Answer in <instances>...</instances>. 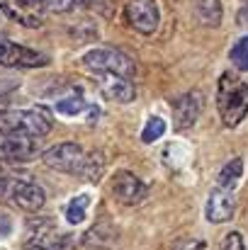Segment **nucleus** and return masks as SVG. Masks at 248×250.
<instances>
[{
    "mask_svg": "<svg viewBox=\"0 0 248 250\" xmlns=\"http://www.w3.org/2000/svg\"><path fill=\"white\" fill-rule=\"evenodd\" d=\"M217 107L224 126H239L248 117V85L231 73H224L217 87Z\"/></svg>",
    "mask_w": 248,
    "mask_h": 250,
    "instance_id": "f257e3e1",
    "label": "nucleus"
},
{
    "mask_svg": "<svg viewBox=\"0 0 248 250\" xmlns=\"http://www.w3.org/2000/svg\"><path fill=\"white\" fill-rule=\"evenodd\" d=\"M83 66L97 76H119L127 81L136 76V63L119 49H92L83 56Z\"/></svg>",
    "mask_w": 248,
    "mask_h": 250,
    "instance_id": "f03ea898",
    "label": "nucleus"
},
{
    "mask_svg": "<svg viewBox=\"0 0 248 250\" xmlns=\"http://www.w3.org/2000/svg\"><path fill=\"white\" fill-rule=\"evenodd\" d=\"M5 126L7 129H15V131H22L32 139H42L51 131V114L49 109L44 107H32V109H12V112H5L2 117Z\"/></svg>",
    "mask_w": 248,
    "mask_h": 250,
    "instance_id": "7ed1b4c3",
    "label": "nucleus"
},
{
    "mask_svg": "<svg viewBox=\"0 0 248 250\" xmlns=\"http://www.w3.org/2000/svg\"><path fill=\"white\" fill-rule=\"evenodd\" d=\"M27 248L37 250H73L76 248V238L71 233H64L54 226V221L49 219H39V221H29V231H27Z\"/></svg>",
    "mask_w": 248,
    "mask_h": 250,
    "instance_id": "20e7f679",
    "label": "nucleus"
},
{
    "mask_svg": "<svg viewBox=\"0 0 248 250\" xmlns=\"http://www.w3.org/2000/svg\"><path fill=\"white\" fill-rule=\"evenodd\" d=\"M42 161L44 166L51 167V170H59V172H68V175H78L81 177L83 166L88 161V153L81 144L76 141H64V144H56L51 148H46L42 153Z\"/></svg>",
    "mask_w": 248,
    "mask_h": 250,
    "instance_id": "39448f33",
    "label": "nucleus"
},
{
    "mask_svg": "<svg viewBox=\"0 0 248 250\" xmlns=\"http://www.w3.org/2000/svg\"><path fill=\"white\" fill-rule=\"evenodd\" d=\"M0 194L12 199L22 211H29V214L39 211L46 204V192L37 182H29V180H2Z\"/></svg>",
    "mask_w": 248,
    "mask_h": 250,
    "instance_id": "423d86ee",
    "label": "nucleus"
},
{
    "mask_svg": "<svg viewBox=\"0 0 248 250\" xmlns=\"http://www.w3.org/2000/svg\"><path fill=\"white\" fill-rule=\"evenodd\" d=\"M37 156V139L7 129H0V163H27Z\"/></svg>",
    "mask_w": 248,
    "mask_h": 250,
    "instance_id": "0eeeda50",
    "label": "nucleus"
},
{
    "mask_svg": "<svg viewBox=\"0 0 248 250\" xmlns=\"http://www.w3.org/2000/svg\"><path fill=\"white\" fill-rule=\"evenodd\" d=\"M49 56L34 51L29 46L15 44L10 39H0V66L2 68H44Z\"/></svg>",
    "mask_w": 248,
    "mask_h": 250,
    "instance_id": "6e6552de",
    "label": "nucleus"
},
{
    "mask_svg": "<svg viewBox=\"0 0 248 250\" xmlns=\"http://www.w3.org/2000/svg\"><path fill=\"white\" fill-rule=\"evenodd\" d=\"M124 17L129 22L132 29H136L139 34H154L161 24V10L156 5V0H129L124 5Z\"/></svg>",
    "mask_w": 248,
    "mask_h": 250,
    "instance_id": "1a4fd4ad",
    "label": "nucleus"
},
{
    "mask_svg": "<svg viewBox=\"0 0 248 250\" xmlns=\"http://www.w3.org/2000/svg\"><path fill=\"white\" fill-rule=\"evenodd\" d=\"M112 194H114V199L119 204L136 207V204H141L149 197V187H146V182L139 175H134L129 170H119L112 177Z\"/></svg>",
    "mask_w": 248,
    "mask_h": 250,
    "instance_id": "9d476101",
    "label": "nucleus"
},
{
    "mask_svg": "<svg viewBox=\"0 0 248 250\" xmlns=\"http://www.w3.org/2000/svg\"><path fill=\"white\" fill-rule=\"evenodd\" d=\"M202 107H204V100L200 92H185L180 97H175L170 102V109H173V126L185 131L190 126L197 124L200 114H202Z\"/></svg>",
    "mask_w": 248,
    "mask_h": 250,
    "instance_id": "9b49d317",
    "label": "nucleus"
},
{
    "mask_svg": "<svg viewBox=\"0 0 248 250\" xmlns=\"http://www.w3.org/2000/svg\"><path fill=\"white\" fill-rule=\"evenodd\" d=\"M234 211H236V197H234V189H212L209 197H207V204H204V216L209 224H226L234 219Z\"/></svg>",
    "mask_w": 248,
    "mask_h": 250,
    "instance_id": "f8f14e48",
    "label": "nucleus"
},
{
    "mask_svg": "<svg viewBox=\"0 0 248 250\" xmlns=\"http://www.w3.org/2000/svg\"><path fill=\"white\" fill-rule=\"evenodd\" d=\"M97 85H100V92L112 102L127 104V102H134V97H136L134 83L127 78H119V76H100Z\"/></svg>",
    "mask_w": 248,
    "mask_h": 250,
    "instance_id": "ddd939ff",
    "label": "nucleus"
},
{
    "mask_svg": "<svg viewBox=\"0 0 248 250\" xmlns=\"http://www.w3.org/2000/svg\"><path fill=\"white\" fill-rule=\"evenodd\" d=\"M192 12H195L197 22L204 24V27H219L222 17H224L222 0H195L192 2Z\"/></svg>",
    "mask_w": 248,
    "mask_h": 250,
    "instance_id": "4468645a",
    "label": "nucleus"
},
{
    "mask_svg": "<svg viewBox=\"0 0 248 250\" xmlns=\"http://www.w3.org/2000/svg\"><path fill=\"white\" fill-rule=\"evenodd\" d=\"M114 238H117V233L110 224H95L83 236V246H88V248H110L114 243Z\"/></svg>",
    "mask_w": 248,
    "mask_h": 250,
    "instance_id": "2eb2a0df",
    "label": "nucleus"
},
{
    "mask_svg": "<svg viewBox=\"0 0 248 250\" xmlns=\"http://www.w3.org/2000/svg\"><path fill=\"white\" fill-rule=\"evenodd\" d=\"M241 177H244V158H231L229 163L222 166L219 175H217V185L222 189H234Z\"/></svg>",
    "mask_w": 248,
    "mask_h": 250,
    "instance_id": "dca6fc26",
    "label": "nucleus"
},
{
    "mask_svg": "<svg viewBox=\"0 0 248 250\" xmlns=\"http://www.w3.org/2000/svg\"><path fill=\"white\" fill-rule=\"evenodd\" d=\"M95 109H97V107L88 104L81 95H71V97H64V100L56 102V112L64 114V117H78L83 112H95Z\"/></svg>",
    "mask_w": 248,
    "mask_h": 250,
    "instance_id": "f3484780",
    "label": "nucleus"
},
{
    "mask_svg": "<svg viewBox=\"0 0 248 250\" xmlns=\"http://www.w3.org/2000/svg\"><path fill=\"white\" fill-rule=\"evenodd\" d=\"M88 209H90V194H78L66 204V221L78 226L88 219Z\"/></svg>",
    "mask_w": 248,
    "mask_h": 250,
    "instance_id": "a211bd4d",
    "label": "nucleus"
},
{
    "mask_svg": "<svg viewBox=\"0 0 248 250\" xmlns=\"http://www.w3.org/2000/svg\"><path fill=\"white\" fill-rule=\"evenodd\" d=\"M165 129H168L165 119H161V117H149L146 124H144V129H141V141L144 144H154V141L163 139Z\"/></svg>",
    "mask_w": 248,
    "mask_h": 250,
    "instance_id": "6ab92c4d",
    "label": "nucleus"
},
{
    "mask_svg": "<svg viewBox=\"0 0 248 250\" xmlns=\"http://www.w3.org/2000/svg\"><path fill=\"white\" fill-rule=\"evenodd\" d=\"M229 61H231V66H234L236 71H241V73L248 71V37H241V39L231 46Z\"/></svg>",
    "mask_w": 248,
    "mask_h": 250,
    "instance_id": "aec40b11",
    "label": "nucleus"
},
{
    "mask_svg": "<svg viewBox=\"0 0 248 250\" xmlns=\"http://www.w3.org/2000/svg\"><path fill=\"white\" fill-rule=\"evenodd\" d=\"M102 170H105V161H102V156H100V153H90V156H88V161H85V166H83L81 177L83 180H88V182H97V180H100V175H102Z\"/></svg>",
    "mask_w": 248,
    "mask_h": 250,
    "instance_id": "412c9836",
    "label": "nucleus"
},
{
    "mask_svg": "<svg viewBox=\"0 0 248 250\" xmlns=\"http://www.w3.org/2000/svg\"><path fill=\"white\" fill-rule=\"evenodd\" d=\"M219 250H246V243H244V236L239 231H229L222 243H219Z\"/></svg>",
    "mask_w": 248,
    "mask_h": 250,
    "instance_id": "4be33fe9",
    "label": "nucleus"
},
{
    "mask_svg": "<svg viewBox=\"0 0 248 250\" xmlns=\"http://www.w3.org/2000/svg\"><path fill=\"white\" fill-rule=\"evenodd\" d=\"M10 231H12V221H10V216L0 214V238L10 236Z\"/></svg>",
    "mask_w": 248,
    "mask_h": 250,
    "instance_id": "5701e85b",
    "label": "nucleus"
},
{
    "mask_svg": "<svg viewBox=\"0 0 248 250\" xmlns=\"http://www.w3.org/2000/svg\"><path fill=\"white\" fill-rule=\"evenodd\" d=\"M236 22H239L244 29H248V5H241V10H239V15H236Z\"/></svg>",
    "mask_w": 248,
    "mask_h": 250,
    "instance_id": "b1692460",
    "label": "nucleus"
},
{
    "mask_svg": "<svg viewBox=\"0 0 248 250\" xmlns=\"http://www.w3.org/2000/svg\"><path fill=\"white\" fill-rule=\"evenodd\" d=\"M76 2H81V5H92L95 0H76Z\"/></svg>",
    "mask_w": 248,
    "mask_h": 250,
    "instance_id": "393cba45",
    "label": "nucleus"
},
{
    "mask_svg": "<svg viewBox=\"0 0 248 250\" xmlns=\"http://www.w3.org/2000/svg\"><path fill=\"white\" fill-rule=\"evenodd\" d=\"M241 2H244V5H248V0H241Z\"/></svg>",
    "mask_w": 248,
    "mask_h": 250,
    "instance_id": "a878e982",
    "label": "nucleus"
}]
</instances>
